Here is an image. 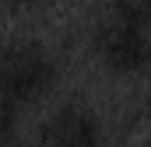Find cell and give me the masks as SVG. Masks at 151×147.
I'll use <instances>...</instances> for the list:
<instances>
[{
  "label": "cell",
  "mask_w": 151,
  "mask_h": 147,
  "mask_svg": "<svg viewBox=\"0 0 151 147\" xmlns=\"http://www.w3.org/2000/svg\"><path fill=\"white\" fill-rule=\"evenodd\" d=\"M56 81H60V67L46 46H39V42L11 46L4 53V67H0V91H4L7 119L14 116L18 105H35L46 95H53Z\"/></svg>",
  "instance_id": "7a4b0ae2"
},
{
  "label": "cell",
  "mask_w": 151,
  "mask_h": 147,
  "mask_svg": "<svg viewBox=\"0 0 151 147\" xmlns=\"http://www.w3.org/2000/svg\"><path fill=\"white\" fill-rule=\"evenodd\" d=\"M42 147H102V126L84 105H63L42 126Z\"/></svg>",
  "instance_id": "3957f363"
},
{
  "label": "cell",
  "mask_w": 151,
  "mask_h": 147,
  "mask_svg": "<svg viewBox=\"0 0 151 147\" xmlns=\"http://www.w3.org/2000/svg\"><path fill=\"white\" fill-rule=\"evenodd\" d=\"M95 56L102 67L119 77H141L151 70V18L130 7L127 0L116 4V11L95 32Z\"/></svg>",
  "instance_id": "6da1fadb"
},
{
  "label": "cell",
  "mask_w": 151,
  "mask_h": 147,
  "mask_svg": "<svg viewBox=\"0 0 151 147\" xmlns=\"http://www.w3.org/2000/svg\"><path fill=\"white\" fill-rule=\"evenodd\" d=\"M127 4H130V7H137L141 14H148V18H151V0H127Z\"/></svg>",
  "instance_id": "277c9868"
}]
</instances>
